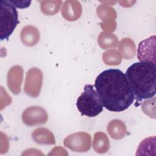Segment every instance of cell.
I'll use <instances>...</instances> for the list:
<instances>
[{"label":"cell","mask_w":156,"mask_h":156,"mask_svg":"<svg viewBox=\"0 0 156 156\" xmlns=\"http://www.w3.org/2000/svg\"><path fill=\"white\" fill-rule=\"evenodd\" d=\"M97 13L103 21L115 20L116 18V12L114 9L110 6L100 5L97 8Z\"/></svg>","instance_id":"cell-19"},{"label":"cell","mask_w":156,"mask_h":156,"mask_svg":"<svg viewBox=\"0 0 156 156\" xmlns=\"http://www.w3.org/2000/svg\"><path fill=\"white\" fill-rule=\"evenodd\" d=\"M107 130L110 136L114 140H121L127 133L125 124L121 120L116 119L109 122L107 127Z\"/></svg>","instance_id":"cell-13"},{"label":"cell","mask_w":156,"mask_h":156,"mask_svg":"<svg viewBox=\"0 0 156 156\" xmlns=\"http://www.w3.org/2000/svg\"><path fill=\"white\" fill-rule=\"evenodd\" d=\"M118 48L121 53V56L124 59L130 60L135 55L136 46L133 41L130 38H122L118 44Z\"/></svg>","instance_id":"cell-15"},{"label":"cell","mask_w":156,"mask_h":156,"mask_svg":"<svg viewBox=\"0 0 156 156\" xmlns=\"http://www.w3.org/2000/svg\"><path fill=\"white\" fill-rule=\"evenodd\" d=\"M43 85V73L38 68L33 67L27 71L24 86V92L32 98H37Z\"/></svg>","instance_id":"cell-6"},{"label":"cell","mask_w":156,"mask_h":156,"mask_svg":"<svg viewBox=\"0 0 156 156\" xmlns=\"http://www.w3.org/2000/svg\"><path fill=\"white\" fill-rule=\"evenodd\" d=\"M9 1L15 6L19 9H24L28 7L31 2L30 1H19V0H9Z\"/></svg>","instance_id":"cell-20"},{"label":"cell","mask_w":156,"mask_h":156,"mask_svg":"<svg viewBox=\"0 0 156 156\" xmlns=\"http://www.w3.org/2000/svg\"><path fill=\"white\" fill-rule=\"evenodd\" d=\"M23 78V69L21 66H13L9 70L7 76V85L9 90L14 94H18L20 93Z\"/></svg>","instance_id":"cell-9"},{"label":"cell","mask_w":156,"mask_h":156,"mask_svg":"<svg viewBox=\"0 0 156 156\" xmlns=\"http://www.w3.org/2000/svg\"><path fill=\"white\" fill-rule=\"evenodd\" d=\"M41 10L46 15H53L57 13L60 8L62 1H41Z\"/></svg>","instance_id":"cell-17"},{"label":"cell","mask_w":156,"mask_h":156,"mask_svg":"<svg viewBox=\"0 0 156 156\" xmlns=\"http://www.w3.org/2000/svg\"><path fill=\"white\" fill-rule=\"evenodd\" d=\"M125 74L138 101L151 99L155 95V64L148 61L133 63Z\"/></svg>","instance_id":"cell-2"},{"label":"cell","mask_w":156,"mask_h":156,"mask_svg":"<svg viewBox=\"0 0 156 156\" xmlns=\"http://www.w3.org/2000/svg\"><path fill=\"white\" fill-rule=\"evenodd\" d=\"M62 14L66 20L74 21L79 19L82 14V6L77 1H66L62 8Z\"/></svg>","instance_id":"cell-10"},{"label":"cell","mask_w":156,"mask_h":156,"mask_svg":"<svg viewBox=\"0 0 156 156\" xmlns=\"http://www.w3.org/2000/svg\"><path fill=\"white\" fill-rule=\"evenodd\" d=\"M103 106L109 111L121 112L133 102L135 96L126 74L118 69L101 72L94 82Z\"/></svg>","instance_id":"cell-1"},{"label":"cell","mask_w":156,"mask_h":156,"mask_svg":"<svg viewBox=\"0 0 156 156\" xmlns=\"http://www.w3.org/2000/svg\"><path fill=\"white\" fill-rule=\"evenodd\" d=\"M98 43L103 49L115 48L118 46V41L117 37L111 33L101 32L98 39Z\"/></svg>","instance_id":"cell-16"},{"label":"cell","mask_w":156,"mask_h":156,"mask_svg":"<svg viewBox=\"0 0 156 156\" xmlns=\"http://www.w3.org/2000/svg\"><path fill=\"white\" fill-rule=\"evenodd\" d=\"M76 106L82 115L93 118L103 111L102 101L92 85L87 84L77 99Z\"/></svg>","instance_id":"cell-3"},{"label":"cell","mask_w":156,"mask_h":156,"mask_svg":"<svg viewBox=\"0 0 156 156\" xmlns=\"http://www.w3.org/2000/svg\"><path fill=\"white\" fill-rule=\"evenodd\" d=\"M155 36L154 35L139 43L137 57L140 62L148 61L155 64Z\"/></svg>","instance_id":"cell-8"},{"label":"cell","mask_w":156,"mask_h":156,"mask_svg":"<svg viewBox=\"0 0 156 156\" xmlns=\"http://www.w3.org/2000/svg\"><path fill=\"white\" fill-rule=\"evenodd\" d=\"M33 140L39 144H55V140L52 132L45 127H39L32 133Z\"/></svg>","instance_id":"cell-12"},{"label":"cell","mask_w":156,"mask_h":156,"mask_svg":"<svg viewBox=\"0 0 156 156\" xmlns=\"http://www.w3.org/2000/svg\"><path fill=\"white\" fill-rule=\"evenodd\" d=\"M103 62L107 65H118L122 60V56L116 49H109L102 55Z\"/></svg>","instance_id":"cell-18"},{"label":"cell","mask_w":156,"mask_h":156,"mask_svg":"<svg viewBox=\"0 0 156 156\" xmlns=\"http://www.w3.org/2000/svg\"><path fill=\"white\" fill-rule=\"evenodd\" d=\"M22 121L27 126L44 124L48 119L47 112L41 107L34 105L27 107L22 113Z\"/></svg>","instance_id":"cell-7"},{"label":"cell","mask_w":156,"mask_h":156,"mask_svg":"<svg viewBox=\"0 0 156 156\" xmlns=\"http://www.w3.org/2000/svg\"><path fill=\"white\" fill-rule=\"evenodd\" d=\"M91 135L85 132H79L69 135L64 141V146L74 152H85L91 148Z\"/></svg>","instance_id":"cell-5"},{"label":"cell","mask_w":156,"mask_h":156,"mask_svg":"<svg viewBox=\"0 0 156 156\" xmlns=\"http://www.w3.org/2000/svg\"><path fill=\"white\" fill-rule=\"evenodd\" d=\"M22 43L27 46H34L40 40V35L38 29L33 26L28 25L24 27L20 34Z\"/></svg>","instance_id":"cell-11"},{"label":"cell","mask_w":156,"mask_h":156,"mask_svg":"<svg viewBox=\"0 0 156 156\" xmlns=\"http://www.w3.org/2000/svg\"><path fill=\"white\" fill-rule=\"evenodd\" d=\"M19 23L15 7L9 0H0V40H8Z\"/></svg>","instance_id":"cell-4"},{"label":"cell","mask_w":156,"mask_h":156,"mask_svg":"<svg viewBox=\"0 0 156 156\" xmlns=\"http://www.w3.org/2000/svg\"><path fill=\"white\" fill-rule=\"evenodd\" d=\"M93 147L96 152L99 154H104L108 151L110 141L105 133L98 132L94 133L93 140Z\"/></svg>","instance_id":"cell-14"}]
</instances>
